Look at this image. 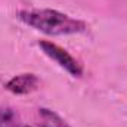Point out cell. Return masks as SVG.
<instances>
[{
	"label": "cell",
	"instance_id": "3957f363",
	"mask_svg": "<svg viewBox=\"0 0 127 127\" xmlns=\"http://www.w3.org/2000/svg\"><path fill=\"white\" fill-rule=\"evenodd\" d=\"M40 81L34 74H19L6 83V89L15 95H27L38 87Z\"/></svg>",
	"mask_w": 127,
	"mask_h": 127
},
{
	"label": "cell",
	"instance_id": "277c9868",
	"mask_svg": "<svg viewBox=\"0 0 127 127\" xmlns=\"http://www.w3.org/2000/svg\"><path fill=\"white\" fill-rule=\"evenodd\" d=\"M37 124L38 127H69L64 118L47 108H40L37 111Z\"/></svg>",
	"mask_w": 127,
	"mask_h": 127
},
{
	"label": "cell",
	"instance_id": "8992f818",
	"mask_svg": "<svg viewBox=\"0 0 127 127\" xmlns=\"http://www.w3.org/2000/svg\"><path fill=\"white\" fill-rule=\"evenodd\" d=\"M21 127H30V126H21Z\"/></svg>",
	"mask_w": 127,
	"mask_h": 127
},
{
	"label": "cell",
	"instance_id": "6da1fadb",
	"mask_svg": "<svg viewBox=\"0 0 127 127\" xmlns=\"http://www.w3.org/2000/svg\"><path fill=\"white\" fill-rule=\"evenodd\" d=\"M18 18L32 27L37 31L49 35H69L83 32L87 27L83 21L71 18L69 15L52 10V9H34V10H21Z\"/></svg>",
	"mask_w": 127,
	"mask_h": 127
},
{
	"label": "cell",
	"instance_id": "7a4b0ae2",
	"mask_svg": "<svg viewBox=\"0 0 127 127\" xmlns=\"http://www.w3.org/2000/svg\"><path fill=\"white\" fill-rule=\"evenodd\" d=\"M38 46L41 47V50L44 52L46 56H49L56 64H59L64 69H66L71 75L81 77V74H83L81 65L77 62V59H74L65 49L59 47L55 43H50V41H38Z\"/></svg>",
	"mask_w": 127,
	"mask_h": 127
},
{
	"label": "cell",
	"instance_id": "5b68a950",
	"mask_svg": "<svg viewBox=\"0 0 127 127\" xmlns=\"http://www.w3.org/2000/svg\"><path fill=\"white\" fill-rule=\"evenodd\" d=\"M0 127H21V117L12 106H0Z\"/></svg>",
	"mask_w": 127,
	"mask_h": 127
}]
</instances>
